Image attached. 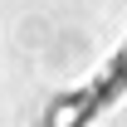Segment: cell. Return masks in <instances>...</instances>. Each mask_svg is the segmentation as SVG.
<instances>
[{
    "mask_svg": "<svg viewBox=\"0 0 127 127\" xmlns=\"http://www.w3.org/2000/svg\"><path fill=\"white\" fill-rule=\"evenodd\" d=\"M127 98V34L108 49V59H98L93 73H83L73 88H64L34 127H98L117 103Z\"/></svg>",
    "mask_w": 127,
    "mask_h": 127,
    "instance_id": "6da1fadb",
    "label": "cell"
}]
</instances>
